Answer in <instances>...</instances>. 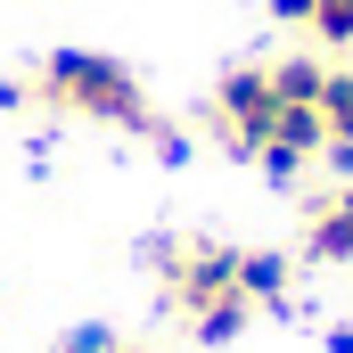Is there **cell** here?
Instances as JSON below:
<instances>
[{
  "label": "cell",
  "instance_id": "cell-1",
  "mask_svg": "<svg viewBox=\"0 0 353 353\" xmlns=\"http://www.w3.org/2000/svg\"><path fill=\"white\" fill-rule=\"evenodd\" d=\"M321 83H329V58H312V50L247 58V66H230L222 83L205 90L197 123L230 157L263 165L271 181H304L321 165V148H329L321 140Z\"/></svg>",
  "mask_w": 353,
  "mask_h": 353
},
{
  "label": "cell",
  "instance_id": "cell-2",
  "mask_svg": "<svg viewBox=\"0 0 353 353\" xmlns=\"http://www.w3.org/2000/svg\"><path fill=\"white\" fill-rule=\"evenodd\" d=\"M25 99L50 107V115H66V123L132 132V140H148L157 157H181V148H189L181 123L148 99V83H140L123 58H107V50H50V58L25 74Z\"/></svg>",
  "mask_w": 353,
  "mask_h": 353
},
{
  "label": "cell",
  "instance_id": "cell-3",
  "mask_svg": "<svg viewBox=\"0 0 353 353\" xmlns=\"http://www.w3.org/2000/svg\"><path fill=\"white\" fill-rule=\"evenodd\" d=\"M247 247L214 239V230H173L148 247V271H157V304L173 312L197 345H230L247 337L255 321V296H247Z\"/></svg>",
  "mask_w": 353,
  "mask_h": 353
},
{
  "label": "cell",
  "instance_id": "cell-4",
  "mask_svg": "<svg viewBox=\"0 0 353 353\" xmlns=\"http://www.w3.org/2000/svg\"><path fill=\"white\" fill-rule=\"evenodd\" d=\"M296 263H353V181H329L296 214Z\"/></svg>",
  "mask_w": 353,
  "mask_h": 353
},
{
  "label": "cell",
  "instance_id": "cell-5",
  "mask_svg": "<svg viewBox=\"0 0 353 353\" xmlns=\"http://www.w3.org/2000/svg\"><path fill=\"white\" fill-rule=\"evenodd\" d=\"M263 8L321 50H353V0H263Z\"/></svg>",
  "mask_w": 353,
  "mask_h": 353
},
{
  "label": "cell",
  "instance_id": "cell-6",
  "mask_svg": "<svg viewBox=\"0 0 353 353\" xmlns=\"http://www.w3.org/2000/svg\"><path fill=\"white\" fill-rule=\"evenodd\" d=\"M247 296H255V312H288L296 304V255H279V247H247Z\"/></svg>",
  "mask_w": 353,
  "mask_h": 353
},
{
  "label": "cell",
  "instance_id": "cell-7",
  "mask_svg": "<svg viewBox=\"0 0 353 353\" xmlns=\"http://www.w3.org/2000/svg\"><path fill=\"white\" fill-rule=\"evenodd\" d=\"M115 345H123V337H107V329H74L58 353H115Z\"/></svg>",
  "mask_w": 353,
  "mask_h": 353
},
{
  "label": "cell",
  "instance_id": "cell-8",
  "mask_svg": "<svg viewBox=\"0 0 353 353\" xmlns=\"http://www.w3.org/2000/svg\"><path fill=\"white\" fill-rule=\"evenodd\" d=\"M0 107H25V83L17 74H0Z\"/></svg>",
  "mask_w": 353,
  "mask_h": 353
},
{
  "label": "cell",
  "instance_id": "cell-9",
  "mask_svg": "<svg viewBox=\"0 0 353 353\" xmlns=\"http://www.w3.org/2000/svg\"><path fill=\"white\" fill-rule=\"evenodd\" d=\"M329 353H353V329H329Z\"/></svg>",
  "mask_w": 353,
  "mask_h": 353
},
{
  "label": "cell",
  "instance_id": "cell-10",
  "mask_svg": "<svg viewBox=\"0 0 353 353\" xmlns=\"http://www.w3.org/2000/svg\"><path fill=\"white\" fill-rule=\"evenodd\" d=\"M115 353H148V345H115Z\"/></svg>",
  "mask_w": 353,
  "mask_h": 353
}]
</instances>
